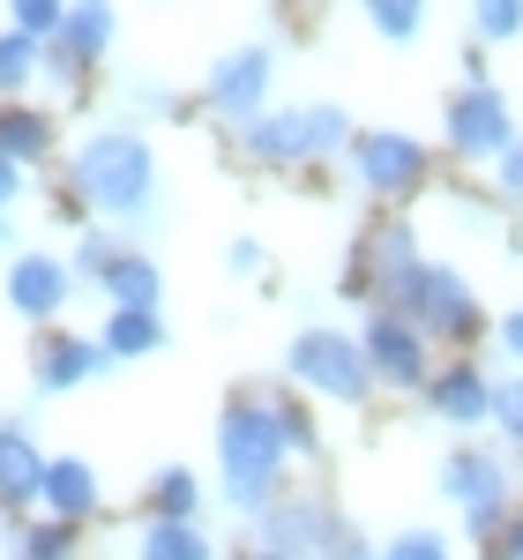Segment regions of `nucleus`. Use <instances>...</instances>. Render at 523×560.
Here are the masks:
<instances>
[{
    "label": "nucleus",
    "instance_id": "f257e3e1",
    "mask_svg": "<svg viewBox=\"0 0 523 560\" xmlns=\"http://www.w3.org/2000/svg\"><path fill=\"white\" fill-rule=\"evenodd\" d=\"M68 217L83 232V217H105V224H128L142 232L158 217V158L135 128H97L75 150L68 165Z\"/></svg>",
    "mask_w": 523,
    "mask_h": 560
},
{
    "label": "nucleus",
    "instance_id": "f03ea898",
    "mask_svg": "<svg viewBox=\"0 0 523 560\" xmlns=\"http://www.w3.org/2000/svg\"><path fill=\"white\" fill-rule=\"evenodd\" d=\"M284 478V433L269 396H232L218 411V486L240 516H262Z\"/></svg>",
    "mask_w": 523,
    "mask_h": 560
},
{
    "label": "nucleus",
    "instance_id": "7ed1b4c3",
    "mask_svg": "<svg viewBox=\"0 0 523 560\" xmlns=\"http://www.w3.org/2000/svg\"><path fill=\"white\" fill-rule=\"evenodd\" d=\"M382 306H396L404 322H419L427 337H449V345L479 337V300H472V284H464L449 261H411Z\"/></svg>",
    "mask_w": 523,
    "mask_h": 560
},
{
    "label": "nucleus",
    "instance_id": "20e7f679",
    "mask_svg": "<svg viewBox=\"0 0 523 560\" xmlns=\"http://www.w3.org/2000/svg\"><path fill=\"white\" fill-rule=\"evenodd\" d=\"M284 374L300 388H322L329 404H367V388H374L367 351H359V337H345V329H300V337L284 345Z\"/></svg>",
    "mask_w": 523,
    "mask_h": 560
},
{
    "label": "nucleus",
    "instance_id": "39448f33",
    "mask_svg": "<svg viewBox=\"0 0 523 560\" xmlns=\"http://www.w3.org/2000/svg\"><path fill=\"white\" fill-rule=\"evenodd\" d=\"M269 75H277V52L269 45H232L218 68H210V90H202V105L232 120V128H247L269 113Z\"/></svg>",
    "mask_w": 523,
    "mask_h": 560
},
{
    "label": "nucleus",
    "instance_id": "423d86ee",
    "mask_svg": "<svg viewBox=\"0 0 523 560\" xmlns=\"http://www.w3.org/2000/svg\"><path fill=\"white\" fill-rule=\"evenodd\" d=\"M359 351H367V374L382 388H427V329L404 322L396 306H374V314H367Z\"/></svg>",
    "mask_w": 523,
    "mask_h": 560
},
{
    "label": "nucleus",
    "instance_id": "0eeeda50",
    "mask_svg": "<svg viewBox=\"0 0 523 560\" xmlns=\"http://www.w3.org/2000/svg\"><path fill=\"white\" fill-rule=\"evenodd\" d=\"M345 158H351V179H359L367 195H382V202L411 195V187L427 179V150H419L411 135H390V128L351 135V142H345Z\"/></svg>",
    "mask_w": 523,
    "mask_h": 560
},
{
    "label": "nucleus",
    "instance_id": "6e6552de",
    "mask_svg": "<svg viewBox=\"0 0 523 560\" xmlns=\"http://www.w3.org/2000/svg\"><path fill=\"white\" fill-rule=\"evenodd\" d=\"M441 493L464 509L472 538H493V523H501V509H509V471H501L486 448H456V456L441 464Z\"/></svg>",
    "mask_w": 523,
    "mask_h": 560
},
{
    "label": "nucleus",
    "instance_id": "1a4fd4ad",
    "mask_svg": "<svg viewBox=\"0 0 523 560\" xmlns=\"http://www.w3.org/2000/svg\"><path fill=\"white\" fill-rule=\"evenodd\" d=\"M411 261H419V232H411L404 217H390V224H374V232L359 240V261H351V284H345V292H367V300L382 306Z\"/></svg>",
    "mask_w": 523,
    "mask_h": 560
},
{
    "label": "nucleus",
    "instance_id": "9d476101",
    "mask_svg": "<svg viewBox=\"0 0 523 560\" xmlns=\"http://www.w3.org/2000/svg\"><path fill=\"white\" fill-rule=\"evenodd\" d=\"M509 142H516V128H509V97H501V90L472 83L449 105V150H456V158H501Z\"/></svg>",
    "mask_w": 523,
    "mask_h": 560
},
{
    "label": "nucleus",
    "instance_id": "9b49d317",
    "mask_svg": "<svg viewBox=\"0 0 523 560\" xmlns=\"http://www.w3.org/2000/svg\"><path fill=\"white\" fill-rule=\"evenodd\" d=\"M75 300V269H68V255H15L8 261V306L23 314V322H53L60 306Z\"/></svg>",
    "mask_w": 523,
    "mask_h": 560
},
{
    "label": "nucleus",
    "instance_id": "f8f14e48",
    "mask_svg": "<svg viewBox=\"0 0 523 560\" xmlns=\"http://www.w3.org/2000/svg\"><path fill=\"white\" fill-rule=\"evenodd\" d=\"M90 374H105V351L97 337H75V329H53L38 351H31V382L38 396H60V388H83Z\"/></svg>",
    "mask_w": 523,
    "mask_h": 560
},
{
    "label": "nucleus",
    "instance_id": "ddd939ff",
    "mask_svg": "<svg viewBox=\"0 0 523 560\" xmlns=\"http://www.w3.org/2000/svg\"><path fill=\"white\" fill-rule=\"evenodd\" d=\"M113 38H120V15H113V0H68L60 31H53L45 45H60L75 68H97V60L113 52Z\"/></svg>",
    "mask_w": 523,
    "mask_h": 560
},
{
    "label": "nucleus",
    "instance_id": "4468645a",
    "mask_svg": "<svg viewBox=\"0 0 523 560\" xmlns=\"http://www.w3.org/2000/svg\"><path fill=\"white\" fill-rule=\"evenodd\" d=\"M427 411L449 419V427H479V419H493V382H486L472 359L464 366H441L434 382H427Z\"/></svg>",
    "mask_w": 523,
    "mask_h": 560
},
{
    "label": "nucleus",
    "instance_id": "2eb2a0df",
    "mask_svg": "<svg viewBox=\"0 0 523 560\" xmlns=\"http://www.w3.org/2000/svg\"><path fill=\"white\" fill-rule=\"evenodd\" d=\"M240 142H247V158H255V165H269V173L306 165V113H300V105H277V113L247 120V128H240Z\"/></svg>",
    "mask_w": 523,
    "mask_h": 560
},
{
    "label": "nucleus",
    "instance_id": "dca6fc26",
    "mask_svg": "<svg viewBox=\"0 0 523 560\" xmlns=\"http://www.w3.org/2000/svg\"><path fill=\"white\" fill-rule=\"evenodd\" d=\"M38 501H45L53 523H83L97 509V471H90L83 456H53L38 471Z\"/></svg>",
    "mask_w": 523,
    "mask_h": 560
},
{
    "label": "nucleus",
    "instance_id": "f3484780",
    "mask_svg": "<svg viewBox=\"0 0 523 560\" xmlns=\"http://www.w3.org/2000/svg\"><path fill=\"white\" fill-rule=\"evenodd\" d=\"M158 345H165V322H158V306H105V329H97V351H105V366L150 359Z\"/></svg>",
    "mask_w": 523,
    "mask_h": 560
},
{
    "label": "nucleus",
    "instance_id": "a211bd4d",
    "mask_svg": "<svg viewBox=\"0 0 523 560\" xmlns=\"http://www.w3.org/2000/svg\"><path fill=\"white\" fill-rule=\"evenodd\" d=\"M38 471H45V456H38V441H31V427L8 419L0 427V509H31L38 501Z\"/></svg>",
    "mask_w": 523,
    "mask_h": 560
},
{
    "label": "nucleus",
    "instance_id": "6ab92c4d",
    "mask_svg": "<svg viewBox=\"0 0 523 560\" xmlns=\"http://www.w3.org/2000/svg\"><path fill=\"white\" fill-rule=\"evenodd\" d=\"M97 292H105V306H158L165 277H158V261L142 247H113L105 269H97Z\"/></svg>",
    "mask_w": 523,
    "mask_h": 560
},
{
    "label": "nucleus",
    "instance_id": "aec40b11",
    "mask_svg": "<svg viewBox=\"0 0 523 560\" xmlns=\"http://www.w3.org/2000/svg\"><path fill=\"white\" fill-rule=\"evenodd\" d=\"M135 560H218V546L202 538V523H165V516H150V523H142V546H135Z\"/></svg>",
    "mask_w": 523,
    "mask_h": 560
},
{
    "label": "nucleus",
    "instance_id": "412c9836",
    "mask_svg": "<svg viewBox=\"0 0 523 560\" xmlns=\"http://www.w3.org/2000/svg\"><path fill=\"white\" fill-rule=\"evenodd\" d=\"M0 150H8L15 165L53 158V120H45L38 105H0Z\"/></svg>",
    "mask_w": 523,
    "mask_h": 560
},
{
    "label": "nucleus",
    "instance_id": "4be33fe9",
    "mask_svg": "<svg viewBox=\"0 0 523 560\" xmlns=\"http://www.w3.org/2000/svg\"><path fill=\"white\" fill-rule=\"evenodd\" d=\"M195 501H202V486H195V471H187V464H165V471L150 478V516L195 523Z\"/></svg>",
    "mask_w": 523,
    "mask_h": 560
},
{
    "label": "nucleus",
    "instance_id": "5701e85b",
    "mask_svg": "<svg viewBox=\"0 0 523 560\" xmlns=\"http://www.w3.org/2000/svg\"><path fill=\"white\" fill-rule=\"evenodd\" d=\"M367 15H374V31L390 45H411L419 38V23H427V0H359Z\"/></svg>",
    "mask_w": 523,
    "mask_h": 560
},
{
    "label": "nucleus",
    "instance_id": "b1692460",
    "mask_svg": "<svg viewBox=\"0 0 523 560\" xmlns=\"http://www.w3.org/2000/svg\"><path fill=\"white\" fill-rule=\"evenodd\" d=\"M306 113V158H337L351 142V120H345V105H300Z\"/></svg>",
    "mask_w": 523,
    "mask_h": 560
},
{
    "label": "nucleus",
    "instance_id": "393cba45",
    "mask_svg": "<svg viewBox=\"0 0 523 560\" xmlns=\"http://www.w3.org/2000/svg\"><path fill=\"white\" fill-rule=\"evenodd\" d=\"M38 52H45V38H31V31H0V90L31 83V75H38Z\"/></svg>",
    "mask_w": 523,
    "mask_h": 560
},
{
    "label": "nucleus",
    "instance_id": "a878e982",
    "mask_svg": "<svg viewBox=\"0 0 523 560\" xmlns=\"http://www.w3.org/2000/svg\"><path fill=\"white\" fill-rule=\"evenodd\" d=\"M472 23H479V38L509 45L523 31V0H472Z\"/></svg>",
    "mask_w": 523,
    "mask_h": 560
},
{
    "label": "nucleus",
    "instance_id": "bb28decb",
    "mask_svg": "<svg viewBox=\"0 0 523 560\" xmlns=\"http://www.w3.org/2000/svg\"><path fill=\"white\" fill-rule=\"evenodd\" d=\"M68 553H75V523H38L23 538V560H68Z\"/></svg>",
    "mask_w": 523,
    "mask_h": 560
},
{
    "label": "nucleus",
    "instance_id": "cd10ccee",
    "mask_svg": "<svg viewBox=\"0 0 523 560\" xmlns=\"http://www.w3.org/2000/svg\"><path fill=\"white\" fill-rule=\"evenodd\" d=\"M8 8H15V31H31V38H53L68 15V0H8Z\"/></svg>",
    "mask_w": 523,
    "mask_h": 560
},
{
    "label": "nucleus",
    "instance_id": "c85d7f7f",
    "mask_svg": "<svg viewBox=\"0 0 523 560\" xmlns=\"http://www.w3.org/2000/svg\"><path fill=\"white\" fill-rule=\"evenodd\" d=\"M277 433H284V456H314V419L300 404H277Z\"/></svg>",
    "mask_w": 523,
    "mask_h": 560
},
{
    "label": "nucleus",
    "instance_id": "c756f323",
    "mask_svg": "<svg viewBox=\"0 0 523 560\" xmlns=\"http://www.w3.org/2000/svg\"><path fill=\"white\" fill-rule=\"evenodd\" d=\"M382 560H449V546H441L434 530H404V538L382 546Z\"/></svg>",
    "mask_w": 523,
    "mask_h": 560
},
{
    "label": "nucleus",
    "instance_id": "7c9ffc66",
    "mask_svg": "<svg viewBox=\"0 0 523 560\" xmlns=\"http://www.w3.org/2000/svg\"><path fill=\"white\" fill-rule=\"evenodd\" d=\"M493 419L523 441V382H493Z\"/></svg>",
    "mask_w": 523,
    "mask_h": 560
},
{
    "label": "nucleus",
    "instance_id": "2f4dec72",
    "mask_svg": "<svg viewBox=\"0 0 523 560\" xmlns=\"http://www.w3.org/2000/svg\"><path fill=\"white\" fill-rule=\"evenodd\" d=\"M501 195H509V202H523V142H509V150H501Z\"/></svg>",
    "mask_w": 523,
    "mask_h": 560
},
{
    "label": "nucleus",
    "instance_id": "473e14b6",
    "mask_svg": "<svg viewBox=\"0 0 523 560\" xmlns=\"http://www.w3.org/2000/svg\"><path fill=\"white\" fill-rule=\"evenodd\" d=\"M224 269H240V277H262V247H255V240H232V247H224Z\"/></svg>",
    "mask_w": 523,
    "mask_h": 560
},
{
    "label": "nucleus",
    "instance_id": "72a5a7b5",
    "mask_svg": "<svg viewBox=\"0 0 523 560\" xmlns=\"http://www.w3.org/2000/svg\"><path fill=\"white\" fill-rule=\"evenodd\" d=\"M15 195H23V165L0 150V210H15Z\"/></svg>",
    "mask_w": 523,
    "mask_h": 560
},
{
    "label": "nucleus",
    "instance_id": "f704fd0d",
    "mask_svg": "<svg viewBox=\"0 0 523 560\" xmlns=\"http://www.w3.org/2000/svg\"><path fill=\"white\" fill-rule=\"evenodd\" d=\"M501 351L523 359V306H516V314H501Z\"/></svg>",
    "mask_w": 523,
    "mask_h": 560
},
{
    "label": "nucleus",
    "instance_id": "c9c22d12",
    "mask_svg": "<svg viewBox=\"0 0 523 560\" xmlns=\"http://www.w3.org/2000/svg\"><path fill=\"white\" fill-rule=\"evenodd\" d=\"M501 560H523V516L509 523V530H501Z\"/></svg>",
    "mask_w": 523,
    "mask_h": 560
},
{
    "label": "nucleus",
    "instance_id": "e433bc0d",
    "mask_svg": "<svg viewBox=\"0 0 523 560\" xmlns=\"http://www.w3.org/2000/svg\"><path fill=\"white\" fill-rule=\"evenodd\" d=\"M240 560H300V553H277V546H247Z\"/></svg>",
    "mask_w": 523,
    "mask_h": 560
},
{
    "label": "nucleus",
    "instance_id": "4c0bfd02",
    "mask_svg": "<svg viewBox=\"0 0 523 560\" xmlns=\"http://www.w3.org/2000/svg\"><path fill=\"white\" fill-rule=\"evenodd\" d=\"M8 247H15V217L0 210V255H8Z\"/></svg>",
    "mask_w": 523,
    "mask_h": 560
}]
</instances>
